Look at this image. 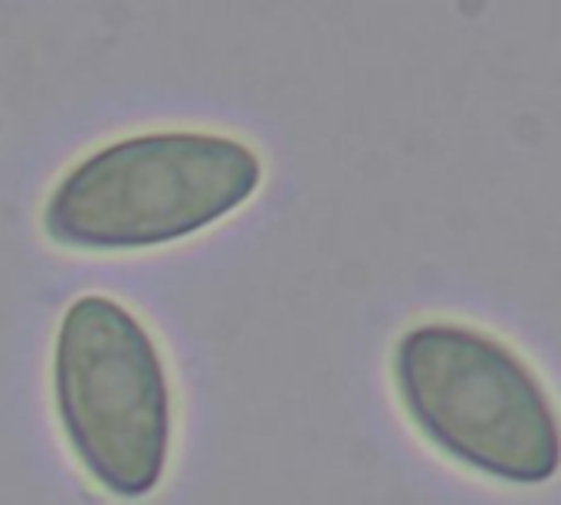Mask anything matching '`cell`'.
Wrapping results in <instances>:
<instances>
[{"mask_svg": "<svg viewBox=\"0 0 561 505\" xmlns=\"http://www.w3.org/2000/svg\"><path fill=\"white\" fill-rule=\"evenodd\" d=\"M263 184L260 151L217 128H145L76 158L49 187V243L135 253L181 243L240 210Z\"/></svg>", "mask_w": 561, "mask_h": 505, "instance_id": "6da1fadb", "label": "cell"}, {"mask_svg": "<svg viewBox=\"0 0 561 505\" xmlns=\"http://www.w3.org/2000/svg\"><path fill=\"white\" fill-rule=\"evenodd\" d=\"M391 381L417 434L460 467L513 486L559 473V421L542 375L500 335L427 319L391 348Z\"/></svg>", "mask_w": 561, "mask_h": 505, "instance_id": "7a4b0ae2", "label": "cell"}, {"mask_svg": "<svg viewBox=\"0 0 561 505\" xmlns=\"http://www.w3.org/2000/svg\"><path fill=\"white\" fill-rule=\"evenodd\" d=\"M49 385L85 477L122 503L151 496L174 450V385L148 322L115 296H76L56 322Z\"/></svg>", "mask_w": 561, "mask_h": 505, "instance_id": "3957f363", "label": "cell"}]
</instances>
